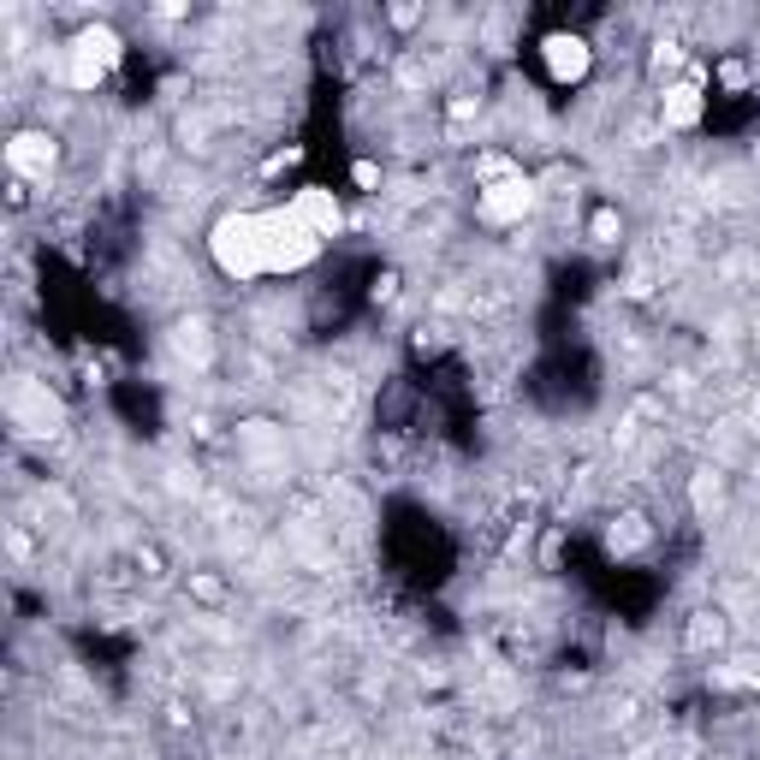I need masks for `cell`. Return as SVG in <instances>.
<instances>
[{"label": "cell", "mask_w": 760, "mask_h": 760, "mask_svg": "<svg viewBox=\"0 0 760 760\" xmlns=\"http://www.w3.org/2000/svg\"><path fill=\"white\" fill-rule=\"evenodd\" d=\"M54 161H60V143L48 131H18L7 143V167H12V179H18V185H48Z\"/></svg>", "instance_id": "1"}, {"label": "cell", "mask_w": 760, "mask_h": 760, "mask_svg": "<svg viewBox=\"0 0 760 760\" xmlns=\"http://www.w3.org/2000/svg\"><path fill=\"white\" fill-rule=\"evenodd\" d=\"M291 208H297V220L309 226V232H321L327 244H333L339 226H345V208H339V197H333V190H321V185L291 190Z\"/></svg>", "instance_id": "2"}, {"label": "cell", "mask_w": 760, "mask_h": 760, "mask_svg": "<svg viewBox=\"0 0 760 760\" xmlns=\"http://www.w3.org/2000/svg\"><path fill=\"white\" fill-rule=\"evenodd\" d=\"M588 66H594V54H588V42H582V36H547V72L559 84L588 78Z\"/></svg>", "instance_id": "3"}, {"label": "cell", "mask_w": 760, "mask_h": 760, "mask_svg": "<svg viewBox=\"0 0 760 760\" xmlns=\"http://www.w3.org/2000/svg\"><path fill=\"white\" fill-rule=\"evenodd\" d=\"M529 202H535V185H529L523 173H511V179L481 190V214H493V220H511V214H523Z\"/></svg>", "instance_id": "4"}, {"label": "cell", "mask_w": 760, "mask_h": 760, "mask_svg": "<svg viewBox=\"0 0 760 760\" xmlns=\"http://www.w3.org/2000/svg\"><path fill=\"white\" fill-rule=\"evenodd\" d=\"M666 119L671 125H695L701 119V78H689V84H666Z\"/></svg>", "instance_id": "5"}, {"label": "cell", "mask_w": 760, "mask_h": 760, "mask_svg": "<svg viewBox=\"0 0 760 760\" xmlns=\"http://www.w3.org/2000/svg\"><path fill=\"white\" fill-rule=\"evenodd\" d=\"M618 232H624L618 208H594V220H588V238H594V244H618Z\"/></svg>", "instance_id": "6"}, {"label": "cell", "mask_w": 760, "mask_h": 760, "mask_svg": "<svg viewBox=\"0 0 760 760\" xmlns=\"http://www.w3.org/2000/svg\"><path fill=\"white\" fill-rule=\"evenodd\" d=\"M351 179H357L363 190H375L380 185V167H375V161H357V173H351Z\"/></svg>", "instance_id": "7"}]
</instances>
